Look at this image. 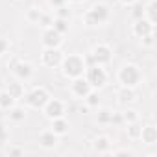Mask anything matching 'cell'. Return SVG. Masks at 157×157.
<instances>
[{"mask_svg": "<svg viewBox=\"0 0 157 157\" xmlns=\"http://www.w3.org/2000/svg\"><path fill=\"white\" fill-rule=\"evenodd\" d=\"M85 59L82 56H76V54H70L67 57H63L61 61V72L65 78H68V80H74V78H80L85 74Z\"/></svg>", "mask_w": 157, "mask_h": 157, "instance_id": "obj_1", "label": "cell"}, {"mask_svg": "<svg viewBox=\"0 0 157 157\" xmlns=\"http://www.w3.org/2000/svg\"><path fill=\"white\" fill-rule=\"evenodd\" d=\"M85 80L93 89H102L107 83V72L102 65H87L85 68Z\"/></svg>", "mask_w": 157, "mask_h": 157, "instance_id": "obj_2", "label": "cell"}, {"mask_svg": "<svg viewBox=\"0 0 157 157\" xmlns=\"http://www.w3.org/2000/svg\"><path fill=\"white\" fill-rule=\"evenodd\" d=\"M118 82H120L122 87H133L135 89L139 85V82H140V70H139V67L133 65V63L124 65L118 70Z\"/></svg>", "mask_w": 157, "mask_h": 157, "instance_id": "obj_3", "label": "cell"}, {"mask_svg": "<svg viewBox=\"0 0 157 157\" xmlns=\"http://www.w3.org/2000/svg\"><path fill=\"white\" fill-rule=\"evenodd\" d=\"M107 19H109V8H107L105 4H96V6H93V8L85 13V17H83V21H85L87 26H100V24H104Z\"/></svg>", "mask_w": 157, "mask_h": 157, "instance_id": "obj_4", "label": "cell"}, {"mask_svg": "<svg viewBox=\"0 0 157 157\" xmlns=\"http://www.w3.org/2000/svg\"><path fill=\"white\" fill-rule=\"evenodd\" d=\"M113 59V52L107 44H96L93 52L87 56V65H107Z\"/></svg>", "mask_w": 157, "mask_h": 157, "instance_id": "obj_5", "label": "cell"}, {"mask_svg": "<svg viewBox=\"0 0 157 157\" xmlns=\"http://www.w3.org/2000/svg\"><path fill=\"white\" fill-rule=\"evenodd\" d=\"M24 100H26V104H28L30 107H33V109H43L44 104L50 100V94H48V91H46L44 87H35V89H32V91L24 96Z\"/></svg>", "mask_w": 157, "mask_h": 157, "instance_id": "obj_6", "label": "cell"}, {"mask_svg": "<svg viewBox=\"0 0 157 157\" xmlns=\"http://www.w3.org/2000/svg\"><path fill=\"white\" fill-rule=\"evenodd\" d=\"M8 67L11 68V72L17 76V80H21V82H28L30 78L33 76L32 65H30V63H24V61H21V59H11V63H10Z\"/></svg>", "mask_w": 157, "mask_h": 157, "instance_id": "obj_7", "label": "cell"}, {"mask_svg": "<svg viewBox=\"0 0 157 157\" xmlns=\"http://www.w3.org/2000/svg\"><path fill=\"white\" fill-rule=\"evenodd\" d=\"M43 111H44L46 118L54 120V118H59V117L65 115V104H63L61 100H57V98H50V100L44 104Z\"/></svg>", "mask_w": 157, "mask_h": 157, "instance_id": "obj_8", "label": "cell"}, {"mask_svg": "<svg viewBox=\"0 0 157 157\" xmlns=\"http://www.w3.org/2000/svg\"><path fill=\"white\" fill-rule=\"evenodd\" d=\"M93 91V87L89 85V82L85 80L83 76H80V78H74L72 80V85H70V93L76 96V98H80V100H83L89 93Z\"/></svg>", "mask_w": 157, "mask_h": 157, "instance_id": "obj_9", "label": "cell"}, {"mask_svg": "<svg viewBox=\"0 0 157 157\" xmlns=\"http://www.w3.org/2000/svg\"><path fill=\"white\" fill-rule=\"evenodd\" d=\"M61 43H63V33L56 32L52 26L44 30V33H43V46L44 48H59Z\"/></svg>", "mask_w": 157, "mask_h": 157, "instance_id": "obj_10", "label": "cell"}, {"mask_svg": "<svg viewBox=\"0 0 157 157\" xmlns=\"http://www.w3.org/2000/svg\"><path fill=\"white\" fill-rule=\"evenodd\" d=\"M41 61L46 65V67H59L61 61H63V54L59 48H44L43 56H41Z\"/></svg>", "mask_w": 157, "mask_h": 157, "instance_id": "obj_11", "label": "cell"}, {"mask_svg": "<svg viewBox=\"0 0 157 157\" xmlns=\"http://www.w3.org/2000/svg\"><path fill=\"white\" fill-rule=\"evenodd\" d=\"M151 32H153V24H151L146 17L135 21V24H133V33H135L137 37H144V35H148V33H151Z\"/></svg>", "mask_w": 157, "mask_h": 157, "instance_id": "obj_12", "label": "cell"}, {"mask_svg": "<svg viewBox=\"0 0 157 157\" xmlns=\"http://www.w3.org/2000/svg\"><path fill=\"white\" fill-rule=\"evenodd\" d=\"M142 142L146 144H155L157 142V128L155 126H144L140 128V137H139Z\"/></svg>", "mask_w": 157, "mask_h": 157, "instance_id": "obj_13", "label": "cell"}, {"mask_svg": "<svg viewBox=\"0 0 157 157\" xmlns=\"http://www.w3.org/2000/svg\"><path fill=\"white\" fill-rule=\"evenodd\" d=\"M57 135L52 131V129H48V131H43L41 135H39V144L43 146V148H46V150H50V148H54L56 144H57Z\"/></svg>", "mask_w": 157, "mask_h": 157, "instance_id": "obj_14", "label": "cell"}, {"mask_svg": "<svg viewBox=\"0 0 157 157\" xmlns=\"http://www.w3.org/2000/svg\"><path fill=\"white\" fill-rule=\"evenodd\" d=\"M52 131H54L57 137H63V135H67V133H68V122H67L63 117H59V118H54V120H52Z\"/></svg>", "mask_w": 157, "mask_h": 157, "instance_id": "obj_15", "label": "cell"}, {"mask_svg": "<svg viewBox=\"0 0 157 157\" xmlns=\"http://www.w3.org/2000/svg\"><path fill=\"white\" fill-rule=\"evenodd\" d=\"M6 91H8L15 100H21V98L24 96V85L21 83V80H19V82H10L8 87H6Z\"/></svg>", "mask_w": 157, "mask_h": 157, "instance_id": "obj_16", "label": "cell"}, {"mask_svg": "<svg viewBox=\"0 0 157 157\" xmlns=\"http://www.w3.org/2000/svg\"><path fill=\"white\" fill-rule=\"evenodd\" d=\"M135 91H133V87H122L120 91H118V102L120 104H129V102H133L135 100Z\"/></svg>", "mask_w": 157, "mask_h": 157, "instance_id": "obj_17", "label": "cell"}, {"mask_svg": "<svg viewBox=\"0 0 157 157\" xmlns=\"http://www.w3.org/2000/svg\"><path fill=\"white\" fill-rule=\"evenodd\" d=\"M15 98L8 93V91H0V109H4V111H8L10 107H13L15 105Z\"/></svg>", "mask_w": 157, "mask_h": 157, "instance_id": "obj_18", "label": "cell"}, {"mask_svg": "<svg viewBox=\"0 0 157 157\" xmlns=\"http://www.w3.org/2000/svg\"><path fill=\"white\" fill-rule=\"evenodd\" d=\"M8 111H10V113H8V115H10V120H13V122H22L24 117H26V111H24L22 107H15V105H13V107H10Z\"/></svg>", "mask_w": 157, "mask_h": 157, "instance_id": "obj_19", "label": "cell"}, {"mask_svg": "<svg viewBox=\"0 0 157 157\" xmlns=\"http://www.w3.org/2000/svg\"><path fill=\"white\" fill-rule=\"evenodd\" d=\"M93 148H94L98 153H105L107 148H109V139H107V137H96L94 142H93Z\"/></svg>", "mask_w": 157, "mask_h": 157, "instance_id": "obj_20", "label": "cell"}, {"mask_svg": "<svg viewBox=\"0 0 157 157\" xmlns=\"http://www.w3.org/2000/svg\"><path fill=\"white\" fill-rule=\"evenodd\" d=\"M155 10H157V0H151L148 4V8H144V15H148V21L155 26L157 22V15H155Z\"/></svg>", "mask_w": 157, "mask_h": 157, "instance_id": "obj_21", "label": "cell"}, {"mask_svg": "<svg viewBox=\"0 0 157 157\" xmlns=\"http://www.w3.org/2000/svg\"><path fill=\"white\" fill-rule=\"evenodd\" d=\"M52 28H54L56 32H59V33H67V32H68V21L56 17V19L52 21Z\"/></svg>", "mask_w": 157, "mask_h": 157, "instance_id": "obj_22", "label": "cell"}, {"mask_svg": "<svg viewBox=\"0 0 157 157\" xmlns=\"http://www.w3.org/2000/svg\"><path fill=\"white\" fill-rule=\"evenodd\" d=\"M85 104H87V107H98L100 105V94H98V91L96 89H93L85 98Z\"/></svg>", "mask_w": 157, "mask_h": 157, "instance_id": "obj_23", "label": "cell"}, {"mask_svg": "<svg viewBox=\"0 0 157 157\" xmlns=\"http://www.w3.org/2000/svg\"><path fill=\"white\" fill-rule=\"evenodd\" d=\"M131 6H133V10H131L133 19H135V21H137V19H142V17H144V4L137 0V2H133Z\"/></svg>", "mask_w": 157, "mask_h": 157, "instance_id": "obj_24", "label": "cell"}, {"mask_svg": "<svg viewBox=\"0 0 157 157\" xmlns=\"http://www.w3.org/2000/svg\"><path fill=\"white\" fill-rule=\"evenodd\" d=\"M111 118H113V113H111L109 109L98 111V122H100V124H111Z\"/></svg>", "mask_w": 157, "mask_h": 157, "instance_id": "obj_25", "label": "cell"}, {"mask_svg": "<svg viewBox=\"0 0 157 157\" xmlns=\"http://www.w3.org/2000/svg\"><path fill=\"white\" fill-rule=\"evenodd\" d=\"M41 15H43V11H41V10H37V8H32V10L28 11V15H26V19H28L30 22H33V24H37V22H39V19H41Z\"/></svg>", "mask_w": 157, "mask_h": 157, "instance_id": "obj_26", "label": "cell"}, {"mask_svg": "<svg viewBox=\"0 0 157 157\" xmlns=\"http://www.w3.org/2000/svg\"><path fill=\"white\" fill-rule=\"evenodd\" d=\"M128 135H129L131 139H139V137H140V126H139L137 122H129V126H128Z\"/></svg>", "mask_w": 157, "mask_h": 157, "instance_id": "obj_27", "label": "cell"}, {"mask_svg": "<svg viewBox=\"0 0 157 157\" xmlns=\"http://www.w3.org/2000/svg\"><path fill=\"white\" fill-rule=\"evenodd\" d=\"M56 17H59V19H70L72 17V11H70V8H67V4L65 6H61V8H57L56 10Z\"/></svg>", "mask_w": 157, "mask_h": 157, "instance_id": "obj_28", "label": "cell"}, {"mask_svg": "<svg viewBox=\"0 0 157 157\" xmlns=\"http://www.w3.org/2000/svg\"><path fill=\"white\" fill-rule=\"evenodd\" d=\"M122 118L129 124V122H137V120H139V115H137V111H135V109H128V111L122 115Z\"/></svg>", "mask_w": 157, "mask_h": 157, "instance_id": "obj_29", "label": "cell"}, {"mask_svg": "<svg viewBox=\"0 0 157 157\" xmlns=\"http://www.w3.org/2000/svg\"><path fill=\"white\" fill-rule=\"evenodd\" d=\"M52 21H54V19H52V17H50V15H46V13H43V15H41V19H39V22H37V24H39V26H41V28H50V26H52Z\"/></svg>", "mask_w": 157, "mask_h": 157, "instance_id": "obj_30", "label": "cell"}, {"mask_svg": "<svg viewBox=\"0 0 157 157\" xmlns=\"http://www.w3.org/2000/svg\"><path fill=\"white\" fill-rule=\"evenodd\" d=\"M10 50V41L8 39H0V56H4Z\"/></svg>", "mask_w": 157, "mask_h": 157, "instance_id": "obj_31", "label": "cell"}, {"mask_svg": "<svg viewBox=\"0 0 157 157\" xmlns=\"http://www.w3.org/2000/svg\"><path fill=\"white\" fill-rule=\"evenodd\" d=\"M140 39H142V46H151L153 44V32L144 35V37H140Z\"/></svg>", "mask_w": 157, "mask_h": 157, "instance_id": "obj_32", "label": "cell"}, {"mask_svg": "<svg viewBox=\"0 0 157 157\" xmlns=\"http://www.w3.org/2000/svg\"><path fill=\"white\" fill-rule=\"evenodd\" d=\"M8 140V129L4 128V124H0V144Z\"/></svg>", "mask_w": 157, "mask_h": 157, "instance_id": "obj_33", "label": "cell"}, {"mask_svg": "<svg viewBox=\"0 0 157 157\" xmlns=\"http://www.w3.org/2000/svg\"><path fill=\"white\" fill-rule=\"evenodd\" d=\"M48 4H50L54 10H57V8H61V6L67 4V0H48Z\"/></svg>", "mask_w": 157, "mask_h": 157, "instance_id": "obj_34", "label": "cell"}, {"mask_svg": "<svg viewBox=\"0 0 157 157\" xmlns=\"http://www.w3.org/2000/svg\"><path fill=\"white\" fill-rule=\"evenodd\" d=\"M8 155H22V150L21 148H10L8 150Z\"/></svg>", "mask_w": 157, "mask_h": 157, "instance_id": "obj_35", "label": "cell"}, {"mask_svg": "<svg viewBox=\"0 0 157 157\" xmlns=\"http://www.w3.org/2000/svg\"><path fill=\"white\" fill-rule=\"evenodd\" d=\"M115 155H133V151H129V150H118V151H115Z\"/></svg>", "mask_w": 157, "mask_h": 157, "instance_id": "obj_36", "label": "cell"}, {"mask_svg": "<svg viewBox=\"0 0 157 157\" xmlns=\"http://www.w3.org/2000/svg\"><path fill=\"white\" fill-rule=\"evenodd\" d=\"M120 2H122V4H126V6H131L133 2H137V0H120Z\"/></svg>", "mask_w": 157, "mask_h": 157, "instance_id": "obj_37", "label": "cell"}, {"mask_svg": "<svg viewBox=\"0 0 157 157\" xmlns=\"http://www.w3.org/2000/svg\"><path fill=\"white\" fill-rule=\"evenodd\" d=\"M68 2V0H67ZM70 2H74V4H80V2H83V0H70Z\"/></svg>", "mask_w": 157, "mask_h": 157, "instance_id": "obj_38", "label": "cell"}]
</instances>
